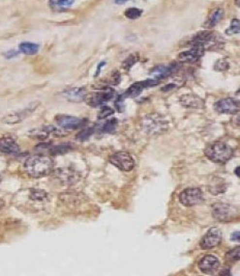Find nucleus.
Returning <instances> with one entry per match:
<instances>
[{"label": "nucleus", "mask_w": 240, "mask_h": 276, "mask_svg": "<svg viewBox=\"0 0 240 276\" xmlns=\"http://www.w3.org/2000/svg\"><path fill=\"white\" fill-rule=\"evenodd\" d=\"M214 109L221 114H236L239 111V101L233 98H224L214 104Z\"/></svg>", "instance_id": "11"}, {"label": "nucleus", "mask_w": 240, "mask_h": 276, "mask_svg": "<svg viewBox=\"0 0 240 276\" xmlns=\"http://www.w3.org/2000/svg\"><path fill=\"white\" fill-rule=\"evenodd\" d=\"M75 0H50L49 6L55 12H64L74 4Z\"/></svg>", "instance_id": "22"}, {"label": "nucleus", "mask_w": 240, "mask_h": 276, "mask_svg": "<svg viewBox=\"0 0 240 276\" xmlns=\"http://www.w3.org/2000/svg\"><path fill=\"white\" fill-rule=\"evenodd\" d=\"M72 149V147H69L67 144H61V145H57V147H54L51 149V153L52 154H64V153L68 152L69 150Z\"/></svg>", "instance_id": "33"}, {"label": "nucleus", "mask_w": 240, "mask_h": 276, "mask_svg": "<svg viewBox=\"0 0 240 276\" xmlns=\"http://www.w3.org/2000/svg\"><path fill=\"white\" fill-rule=\"evenodd\" d=\"M117 120L116 119H112V120H109V121H107L105 124L103 125L102 127V132H105V133H112L114 132L115 130H116V127H117Z\"/></svg>", "instance_id": "27"}, {"label": "nucleus", "mask_w": 240, "mask_h": 276, "mask_svg": "<svg viewBox=\"0 0 240 276\" xmlns=\"http://www.w3.org/2000/svg\"><path fill=\"white\" fill-rule=\"evenodd\" d=\"M142 14H143V11L140 10V9H138V7H129V9H128L125 12V16L128 19L136 20V19L140 18L142 16Z\"/></svg>", "instance_id": "26"}, {"label": "nucleus", "mask_w": 240, "mask_h": 276, "mask_svg": "<svg viewBox=\"0 0 240 276\" xmlns=\"http://www.w3.org/2000/svg\"><path fill=\"white\" fill-rule=\"evenodd\" d=\"M38 105H40V103L35 102V103H32V104H30L29 106L25 107L24 109L6 114V116L2 119V121L4 122V124H7V125L18 124V122H20L21 121H23L27 117H29L30 114H32L37 108Z\"/></svg>", "instance_id": "8"}, {"label": "nucleus", "mask_w": 240, "mask_h": 276, "mask_svg": "<svg viewBox=\"0 0 240 276\" xmlns=\"http://www.w3.org/2000/svg\"><path fill=\"white\" fill-rule=\"evenodd\" d=\"M94 128H87V129H84L82 130V131L77 135V139H79L80 141H85V140H87L88 138L92 135V133H94Z\"/></svg>", "instance_id": "32"}, {"label": "nucleus", "mask_w": 240, "mask_h": 276, "mask_svg": "<svg viewBox=\"0 0 240 276\" xmlns=\"http://www.w3.org/2000/svg\"><path fill=\"white\" fill-rule=\"evenodd\" d=\"M25 172L32 178H42L50 174L54 170V162L50 157L35 155L26 160Z\"/></svg>", "instance_id": "1"}, {"label": "nucleus", "mask_w": 240, "mask_h": 276, "mask_svg": "<svg viewBox=\"0 0 240 276\" xmlns=\"http://www.w3.org/2000/svg\"><path fill=\"white\" fill-rule=\"evenodd\" d=\"M231 240H232V241H237V242H239V232H236V233L232 234Z\"/></svg>", "instance_id": "39"}, {"label": "nucleus", "mask_w": 240, "mask_h": 276, "mask_svg": "<svg viewBox=\"0 0 240 276\" xmlns=\"http://www.w3.org/2000/svg\"><path fill=\"white\" fill-rule=\"evenodd\" d=\"M144 132L149 135H160L165 133L169 128L168 121L158 113L147 114L141 121Z\"/></svg>", "instance_id": "4"}, {"label": "nucleus", "mask_w": 240, "mask_h": 276, "mask_svg": "<svg viewBox=\"0 0 240 276\" xmlns=\"http://www.w3.org/2000/svg\"><path fill=\"white\" fill-rule=\"evenodd\" d=\"M139 60V57H138V54H131L129 55L125 61H123V64H122V68L125 69V70H130L131 67H133L137 61Z\"/></svg>", "instance_id": "29"}, {"label": "nucleus", "mask_w": 240, "mask_h": 276, "mask_svg": "<svg viewBox=\"0 0 240 276\" xmlns=\"http://www.w3.org/2000/svg\"><path fill=\"white\" fill-rule=\"evenodd\" d=\"M110 162L123 172H129L135 166L134 158L127 152H117L110 157Z\"/></svg>", "instance_id": "6"}, {"label": "nucleus", "mask_w": 240, "mask_h": 276, "mask_svg": "<svg viewBox=\"0 0 240 276\" xmlns=\"http://www.w3.org/2000/svg\"><path fill=\"white\" fill-rule=\"evenodd\" d=\"M235 173L237 177H239V167H236V170H235Z\"/></svg>", "instance_id": "42"}, {"label": "nucleus", "mask_w": 240, "mask_h": 276, "mask_svg": "<svg viewBox=\"0 0 240 276\" xmlns=\"http://www.w3.org/2000/svg\"><path fill=\"white\" fill-rule=\"evenodd\" d=\"M55 121L59 128L64 130H77L79 128H82L85 124H86V120L72 116H65V114H58V116L55 118Z\"/></svg>", "instance_id": "10"}, {"label": "nucleus", "mask_w": 240, "mask_h": 276, "mask_svg": "<svg viewBox=\"0 0 240 276\" xmlns=\"http://www.w3.org/2000/svg\"><path fill=\"white\" fill-rule=\"evenodd\" d=\"M236 208L231 205L227 204H216L212 208L213 217L223 222H227L233 220L236 216Z\"/></svg>", "instance_id": "7"}, {"label": "nucleus", "mask_w": 240, "mask_h": 276, "mask_svg": "<svg viewBox=\"0 0 240 276\" xmlns=\"http://www.w3.org/2000/svg\"><path fill=\"white\" fill-rule=\"evenodd\" d=\"M224 18V11L221 9V7H219V9H215L210 15H209L203 26L206 29H211L214 26L218 25Z\"/></svg>", "instance_id": "20"}, {"label": "nucleus", "mask_w": 240, "mask_h": 276, "mask_svg": "<svg viewBox=\"0 0 240 276\" xmlns=\"http://www.w3.org/2000/svg\"><path fill=\"white\" fill-rule=\"evenodd\" d=\"M240 32V23L238 19H233L231 21L230 27L228 29H226V34L228 35H233V34H237Z\"/></svg>", "instance_id": "28"}, {"label": "nucleus", "mask_w": 240, "mask_h": 276, "mask_svg": "<svg viewBox=\"0 0 240 276\" xmlns=\"http://www.w3.org/2000/svg\"><path fill=\"white\" fill-rule=\"evenodd\" d=\"M40 50V46L34 43L24 42L19 45V51L25 55H34Z\"/></svg>", "instance_id": "23"}, {"label": "nucleus", "mask_w": 240, "mask_h": 276, "mask_svg": "<svg viewBox=\"0 0 240 276\" xmlns=\"http://www.w3.org/2000/svg\"><path fill=\"white\" fill-rule=\"evenodd\" d=\"M114 96H115V90L113 88L105 87L100 89L99 91H96V93L87 95L85 101L87 102V104L90 107L96 108V107H102L104 106V104L111 101Z\"/></svg>", "instance_id": "5"}, {"label": "nucleus", "mask_w": 240, "mask_h": 276, "mask_svg": "<svg viewBox=\"0 0 240 276\" xmlns=\"http://www.w3.org/2000/svg\"><path fill=\"white\" fill-rule=\"evenodd\" d=\"M198 266L200 268V270L202 272L207 273V274H211L219 269L221 263H220L219 259L215 256L207 255V256H204L199 260Z\"/></svg>", "instance_id": "14"}, {"label": "nucleus", "mask_w": 240, "mask_h": 276, "mask_svg": "<svg viewBox=\"0 0 240 276\" xmlns=\"http://www.w3.org/2000/svg\"><path fill=\"white\" fill-rule=\"evenodd\" d=\"M113 113H114V110L111 108V107L105 105V106H102V108H100V110L97 114V118L99 120H103V119H106L108 117L112 116Z\"/></svg>", "instance_id": "31"}, {"label": "nucleus", "mask_w": 240, "mask_h": 276, "mask_svg": "<svg viewBox=\"0 0 240 276\" xmlns=\"http://www.w3.org/2000/svg\"><path fill=\"white\" fill-rule=\"evenodd\" d=\"M128 1V0H114V2L116 4H125Z\"/></svg>", "instance_id": "40"}, {"label": "nucleus", "mask_w": 240, "mask_h": 276, "mask_svg": "<svg viewBox=\"0 0 240 276\" xmlns=\"http://www.w3.org/2000/svg\"><path fill=\"white\" fill-rule=\"evenodd\" d=\"M222 241V231L220 228H210L201 241V246L203 249H211L218 246Z\"/></svg>", "instance_id": "12"}, {"label": "nucleus", "mask_w": 240, "mask_h": 276, "mask_svg": "<svg viewBox=\"0 0 240 276\" xmlns=\"http://www.w3.org/2000/svg\"><path fill=\"white\" fill-rule=\"evenodd\" d=\"M179 103L185 108L202 109L205 107V102L202 98L193 94H185L179 98Z\"/></svg>", "instance_id": "16"}, {"label": "nucleus", "mask_w": 240, "mask_h": 276, "mask_svg": "<svg viewBox=\"0 0 240 276\" xmlns=\"http://www.w3.org/2000/svg\"><path fill=\"white\" fill-rule=\"evenodd\" d=\"M204 53H205L204 48L200 47V46H192V48L190 50L179 53V55H178V60L183 64H192L196 63L197 60L202 57L204 55Z\"/></svg>", "instance_id": "13"}, {"label": "nucleus", "mask_w": 240, "mask_h": 276, "mask_svg": "<svg viewBox=\"0 0 240 276\" xmlns=\"http://www.w3.org/2000/svg\"><path fill=\"white\" fill-rule=\"evenodd\" d=\"M227 259L231 260H238L239 259V247L229 251L227 254Z\"/></svg>", "instance_id": "34"}, {"label": "nucleus", "mask_w": 240, "mask_h": 276, "mask_svg": "<svg viewBox=\"0 0 240 276\" xmlns=\"http://www.w3.org/2000/svg\"><path fill=\"white\" fill-rule=\"evenodd\" d=\"M179 199L183 206L192 207L203 201V194L199 188H189L182 191L179 195Z\"/></svg>", "instance_id": "9"}, {"label": "nucleus", "mask_w": 240, "mask_h": 276, "mask_svg": "<svg viewBox=\"0 0 240 276\" xmlns=\"http://www.w3.org/2000/svg\"><path fill=\"white\" fill-rule=\"evenodd\" d=\"M205 156L212 162L224 164L228 162L233 156V150L227 143L222 141H215L208 144L205 149Z\"/></svg>", "instance_id": "3"}, {"label": "nucleus", "mask_w": 240, "mask_h": 276, "mask_svg": "<svg viewBox=\"0 0 240 276\" xmlns=\"http://www.w3.org/2000/svg\"><path fill=\"white\" fill-rule=\"evenodd\" d=\"M158 84H159V81H156L153 79H148V80H145V81H138L134 84H131V86L127 89L126 94L123 96L130 97V98H136V97L140 95L145 88L156 86H158Z\"/></svg>", "instance_id": "15"}, {"label": "nucleus", "mask_w": 240, "mask_h": 276, "mask_svg": "<svg viewBox=\"0 0 240 276\" xmlns=\"http://www.w3.org/2000/svg\"><path fill=\"white\" fill-rule=\"evenodd\" d=\"M105 65H106V63H105V61H103V63H100V64L97 66V70H96V74H95V77H97V76H98L99 73H100V70H102V68H103Z\"/></svg>", "instance_id": "38"}, {"label": "nucleus", "mask_w": 240, "mask_h": 276, "mask_svg": "<svg viewBox=\"0 0 240 276\" xmlns=\"http://www.w3.org/2000/svg\"><path fill=\"white\" fill-rule=\"evenodd\" d=\"M63 95L67 101L79 103L85 101V99H86L87 96V90L84 87H72L64 90Z\"/></svg>", "instance_id": "18"}, {"label": "nucleus", "mask_w": 240, "mask_h": 276, "mask_svg": "<svg viewBox=\"0 0 240 276\" xmlns=\"http://www.w3.org/2000/svg\"><path fill=\"white\" fill-rule=\"evenodd\" d=\"M54 173H55V177L58 180L65 184H72L78 180L77 173L72 170H68V168H59V170L55 171Z\"/></svg>", "instance_id": "21"}, {"label": "nucleus", "mask_w": 240, "mask_h": 276, "mask_svg": "<svg viewBox=\"0 0 240 276\" xmlns=\"http://www.w3.org/2000/svg\"><path fill=\"white\" fill-rule=\"evenodd\" d=\"M19 54V51H17V50H10V51H7L5 54H4V56L6 57V58H13V57H16L17 55Z\"/></svg>", "instance_id": "35"}, {"label": "nucleus", "mask_w": 240, "mask_h": 276, "mask_svg": "<svg viewBox=\"0 0 240 276\" xmlns=\"http://www.w3.org/2000/svg\"><path fill=\"white\" fill-rule=\"evenodd\" d=\"M192 46H200L204 50H221L224 48V37L211 30L199 32L191 41Z\"/></svg>", "instance_id": "2"}, {"label": "nucleus", "mask_w": 240, "mask_h": 276, "mask_svg": "<svg viewBox=\"0 0 240 276\" xmlns=\"http://www.w3.org/2000/svg\"><path fill=\"white\" fill-rule=\"evenodd\" d=\"M0 152L5 154H17L20 152V147L12 136H3L0 138Z\"/></svg>", "instance_id": "19"}, {"label": "nucleus", "mask_w": 240, "mask_h": 276, "mask_svg": "<svg viewBox=\"0 0 240 276\" xmlns=\"http://www.w3.org/2000/svg\"><path fill=\"white\" fill-rule=\"evenodd\" d=\"M28 135L32 138H34V139H37V140H45L49 137L50 133L48 132L47 128L44 127V128H41V129L32 130V131L28 133Z\"/></svg>", "instance_id": "24"}, {"label": "nucleus", "mask_w": 240, "mask_h": 276, "mask_svg": "<svg viewBox=\"0 0 240 276\" xmlns=\"http://www.w3.org/2000/svg\"><path fill=\"white\" fill-rule=\"evenodd\" d=\"M3 207H4V202L2 201L1 198H0V210H1V209L3 208Z\"/></svg>", "instance_id": "41"}, {"label": "nucleus", "mask_w": 240, "mask_h": 276, "mask_svg": "<svg viewBox=\"0 0 240 276\" xmlns=\"http://www.w3.org/2000/svg\"><path fill=\"white\" fill-rule=\"evenodd\" d=\"M176 87V86L175 84H167L166 86H164L161 88V90L162 91H169V90H172L173 88H175Z\"/></svg>", "instance_id": "37"}, {"label": "nucleus", "mask_w": 240, "mask_h": 276, "mask_svg": "<svg viewBox=\"0 0 240 276\" xmlns=\"http://www.w3.org/2000/svg\"><path fill=\"white\" fill-rule=\"evenodd\" d=\"M220 276H232V274L228 268H224V269L220 272Z\"/></svg>", "instance_id": "36"}, {"label": "nucleus", "mask_w": 240, "mask_h": 276, "mask_svg": "<svg viewBox=\"0 0 240 276\" xmlns=\"http://www.w3.org/2000/svg\"><path fill=\"white\" fill-rule=\"evenodd\" d=\"M176 70V66L171 65V66H157L154 67L152 70L150 71V76L151 79L156 80V81H160L165 79L169 76H171Z\"/></svg>", "instance_id": "17"}, {"label": "nucleus", "mask_w": 240, "mask_h": 276, "mask_svg": "<svg viewBox=\"0 0 240 276\" xmlns=\"http://www.w3.org/2000/svg\"><path fill=\"white\" fill-rule=\"evenodd\" d=\"M229 63L226 58H222L214 64V70L218 72H224L229 69Z\"/></svg>", "instance_id": "30"}, {"label": "nucleus", "mask_w": 240, "mask_h": 276, "mask_svg": "<svg viewBox=\"0 0 240 276\" xmlns=\"http://www.w3.org/2000/svg\"><path fill=\"white\" fill-rule=\"evenodd\" d=\"M30 198L35 202H46L49 198L48 193L42 189L30 190Z\"/></svg>", "instance_id": "25"}, {"label": "nucleus", "mask_w": 240, "mask_h": 276, "mask_svg": "<svg viewBox=\"0 0 240 276\" xmlns=\"http://www.w3.org/2000/svg\"><path fill=\"white\" fill-rule=\"evenodd\" d=\"M0 180H1V178H0Z\"/></svg>", "instance_id": "43"}]
</instances>
